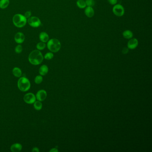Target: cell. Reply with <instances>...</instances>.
Instances as JSON below:
<instances>
[{
  "label": "cell",
  "mask_w": 152,
  "mask_h": 152,
  "mask_svg": "<svg viewBox=\"0 0 152 152\" xmlns=\"http://www.w3.org/2000/svg\"><path fill=\"white\" fill-rule=\"evenodd\" d=\"M34 108L36 110H40L42 109V103L40 101H35L33 103Z\"/></svg>",
  "instance_id": "d6986e66"
},
{
  "label": "cell",
  "mask_w": 152,
  "mask_h": 152,
  "mask_svg": "<svg viewBox=\"0 0 152 152\" xmlns=\"http://www.w3.org/2000/svg\"><path fill=\"white\" fill-rule=\"evenodd\" d=\"M43 80V78L41 75H38L35 77V82L37 84H40Z\"/></svg>",
  "instance_id": "44dd1931"
},
{
  "label": "cell",
  "mask_w": 152,
  "mask_h": 152,
  "mask_svg": "<svg viewBox=\"0 0 152 152\" xmlns=\"http://www.w3.org/2000/svg\"><path fill=\"white\" fill-rule=\"evenodd\" d=\"M129 52V49L128 47H124L123 48L122 52L123 54H127Z\"/></svg>",
  "instance_id": "4316f807"
},
{
  "label": "cell",
  "mask_w": 152,
  "mask_h": 152,
  "mask_svg": "<svg viewBox=\"0 0 152 152\" xmlns=\"http://www.w3.org/2000/svg\"><path fill=\"white\" fill-rule=\"evenodd\" d=\"M39 39L41 42H46L49 40V37L47 33L45 32H42L39 35Z\"/></svg>",
  "instance_id": "4fadbf2b"
},
{
  "label": "cell",
  "mask_w": 152,
  "mask_h": 152,
  "mask_svg": "<svg viewBox=\"0 0 152 152\" xmlns=\"http://www.w3.org/2000/svg\"><path fill=\"white\" fill-rule=\"evenodd\" d=\"M54 57V54L52 52H49L46 54L44 56V58L47 60H50L53 59Z\"/></svg>",
  "instance_id": "603a6c76"
},
{
  "label": "cell",
  "mask_w": 152,
  "mask_h": 152,
  "mask_svg": "<svg viewBox=\"0 0 152 152\" xmlns=\"http://www.w3.org/2000/svg\"><path fill=\"white\" fill-rule=\"evenodd\" d=\"M42 54L39 50H34L30 53L28 59L31 64L33 65H38L41 64L43 60Z\"/></svg>",
  "instance_id": "6da1fadb"
},
{
  "label": "cell",
  "mask_w": 152,
  "mask_h": 152,
  "mask_svg": "<svg viewBox=\"0 0 152 152\" xmlns=\"http://www.w3.org/2000/svg\"><path fill=\"white\" fill-rule=\"evenodd\" d=\"M13 22L15 26L17 27L22 28L26 26L27 19L23 15L21 14H16L13 17Z\"/></svg>",
  "instance_id": "3957f363"
},
{
  "label": "cell",
  "mask_w": 152,
  "mask_h": 152,
  "mask_svg": "<svg viewBox=\"0 0 152 152\" xmlns=\"http://www.w3.org/2000/svg\"><path fill=\"white\" fill-rule=\"evenodd\" d=\"M25 39V36L24 34L21 32H18L15 35L14 40L15 42L19 44H21L24 42Z\"/></svg>",
  "instance_id": "30bf717a"
},
{
  "label": "cell",
  "mask_w": 152,
  "mask_h": 152,
  "mask_svg": "<svg viewBox=\"0 0 152 152\" xmlns=\"http://www.w3.org/2000/svg\"><path fill=\"white\" fill-rule=\"evenodd\" d=\"M108 1L112 5H115L117 3V0H108Z\"/></svg>",
  "instance_id": "484cf974"
},
{
  "label": "cell",
  "mask_w": 152,
  "mask_h": 152,
  "mask_svg": "<svg viewBox=\"0 0 152 152\" xmlns=\"http://www.w3.org/2000/svg\"><path fill=\"white\" fill-rule=\"evenodd\" d=\"M48 72V67L46 65H43L41 66L39 70V73L41 75H46L47 74Z\"/></svg>",
  "instance_id": "9a60e30c"
},
{
  "label": "cell",
  "mask_w": 152,
  "mask_h": 152,
  "mask_svg": "<svg viewBox=\"0 0 152 152\" xmlns=\"http://www.w3.org/2000/svg\"><path fill=\"white\" fill-rule=\"evenodd\" d=\"M31 15V12L29 11H28L27 12H26V13H25L24 16L26 17V19H29V18L30 17Z\"/></svg>",
  "instance_id": "d4e9b609"
},
{
  "label": "cell",
  "mask_w": 152,
  "mask_h": 152,
  "mask_svg": "<svg viewBox=\"0 0 152 152\" xmlns=\"http://www.w3.org/2000/svg\"><path fill=\"white\" fill-rule=\"evenodd\" d=\"M84 13L87 16H88L89 18H91L94 15L95 12L93 8L87 6V7L85 8Z\"/></svg>",
  "instance_id": "8fae6325"
},
{
  "label": "cell",
  "mask_w": 152,
  "mask_h": 152,
  "mask_svg": "<svg viewBox=\"0 0 152 152\" xmlns=\"http://www.w3.org/2000/svg\"><path fill=\"white\" fill-rule=\"evenodd\" d=\"M122 35L124 38L127 39H132L133 36V33L130 30H126L124 31Z\"/></svg>",
  "instance_id": "5bb4252c"
},
{
  "label": "cell",
  "mask_w": 152,
  "mask_h": 152,
  "mask_svg": "<svg viewBox=\"0 0 152 152\" xmlns=\"http://www.w3.org/2000/svg\"><path fill=\"white\" fill-rule=\"evenodd\" d=\"M29 26L33 27H38L41 24V21L36 16H31L28 19L27 21Z\"/></svg>",
  "instance_id": "8992f818"
},
{
  "label": "cell",
  "mask_w": 152,
  "mask_h": 152,
  "mask_svg": "<svg viewBox=\"0 0 152 152\" xmlns=\"http://www.w3.org/2000/svg\"><path fill=\"white\" fill-rule=\"evenodd\" d=\"M112 11L114 14L117 16H122L125 14V9L123 6L120 4H115L114 5Z\"/></svg>",
  "instance_id": "5b68a950"
},
{
  "label": "cell",
  "mask_w": 152,
  "mask_h": 152,
  "mask_svg": "<svg viewBox=\"0 0 152 152\" xmlns=\"http://www.w3.org/2000/svg\"><path fill=\"white\" fill-rule=\"evenodd\" d=\"M22 145L19 143H15L13 144L11 147L10 149L12 152H19L22 149Z\"/></svg>",
  "instance_id": "7c38bea8"
},
{
  "label": "cell",
  "mask_w": 152,
  "mask_h": 152,
  "mask_svg": "<svg viewBox=\"0 0 152 152\" xmlns=\"http://www.w3.org/2000/svg\"><path fill=\"white\" fill-rule=\"evenodd\" d=\"M32 151L33 152H39V150L37 147H35V148H33Z\"/></svg>",
  "instance_id": "83f0119b"
},
{
  "label": "cell",
  "mask_w": 152,
  "mask_h": 152,
  "mask_svg": "<svg viewBox=\"0 0 152 152\" xmlns=\"http://www.w3.org/2000/svg\"><path fill=\"white\" fill-rule=\"evenodd\" d=\"M15 51L16 53L20 54L22 52V47L21 45H18L15 48Z\"/></svg>",
  "instance_id": "cb8c5ba5"
},
{
  "label": "cell",
  "mask_w": 152,
  "mask_h": 152,
  "mask_svg": "<svg viewBox=\"0 0 152 152\" xmlns=\"http://www.w3.org/2000/svg\"><path fill=\"white\" fill-rule=\"evenodd\" d=\"M13 74L15 77H20L22 75V72L20 68L15 67L13 70Z\"/></svg>",
  "instance_id": "e0dca14e"
},
{
  "label": "cell",
  "mask_w": 152,
  "mask_h": 152,
  "mask_svg": "<svg viewBox=\"0 0 152 152\" xmlns=\"http://www.w3.org/2000/svg\"><path fill=\"white\" fill-rule=\"evenodd\" d=\"M47 97V93L46 91L40 90L39 91L36 95V99L40 101L44 100Z\"/></svg>",
  "instance_id": "9c48e42d"
},
{
  "label": "cell",
  "mask_w": 152,
  "mask_h": 152,
  "mask_svg": "<svg viewBox=\"0 0 152 152\" xmlns=\"http://www.w3.org/2000/svg\"><path fill=\"white\" fill-rule=\"evenodd\" d=\"M18 87L21 91L26 92L30 89V82L29 80L26 77H21L18 82Z\"/></svg>",
  "instance_id": "277c9868"
},
{
  "label": "cell",
  "mask_w": 152,
  "mask_h": 152,
  "mask_svg": "<svg viewBox=\"0 0 152 152\" xmlns=\"http://www.w3.org/2000/svg\"><path fill=\"white\" fill-rule=\"evenodd\" d=\"M46 45L45 42H39L38 44H37L36 47L39 50H43L44 49L45 47H46Z\"/></svg>",
  "instance_id": "ffe728a7"
},
{
  "label": "cell",
  "mask_w": 152,
  "mask_h": 152,
  "mask_svg": "<svg viewBox=\"0 0 152 152\" xmlns=\"http://www.w3.org/2000/svg\"><path fill=\"white\" fill-rule=\"evenodd\" d=\"M9 4V0H0V8L4 9L7 7Z\"/></svg>",
  "instance_id": "2e32d148"
},
{
  "label": "cell",
  "mask_w": 152,
  "mask_h": 152,
  "mask_svg": "<svg viewBox=\"0 0 152 152\" xmlns=\"http://www.w3.org/2000/svg\"><path fill=\"white\" fill-rule=\"evenodd\" d=\"M76 5L80 9H84L87 6L86 2L84 0H78L76 2Z\"/></svg>",
  "instance_id": "ac0fdd59"
},
{
  "label": "cell",
  "mask_w": 152,
  "mask_h": 152,
  "mask_svg": "<svg viewBox=\"0 0 152 152\" xmlns=\"http://www.w3.org/2000/svg\"><path fill=\"white\" fill-rule=\"evenodd\" d=\"M85 2L86 6L88 7H92L95 5V1L94 0H85Z\"/></svg>",
  "instance_id": "7402d4cb"
},
{
  "label": "cell",
  "mask_w": 152,
  "mask_h": 152,
  "mask_svg": "<svg viewBox=\"0 0 152 152\" xmlns=\"http://www.w3.org/2000/svg\"><path fill=\"white\" fill-rule=\"evenodd\" d=\"M47 46L50 52L56 53L60 49L61 44L60 42L58 39H52L48 42Z\"/></svg>",
  "instance_id": "7a4b0ae2"
},
{
  "label": "cell",
  "mask_w": 152,
  "mask_h": 152,
  "mask_svg": "<svg viewBox=\"0 0 152 152\" xmlns=\"http://www.w3.org/2000/svg\"><path fill=\"white\" fill-rule=\"evenodd\" d=\"M50 152H58V150L56 148H52L51 150H50L49 151Z\"/></svg>",
  "instance_id": "f1b7e54d"
},
{
  "label": "cell",
  "mask_w": 152,
  "mask_h": 152,
  "mask_svg": "<svg viewBox=\"0 0 152 152\" xmlns=\"http://www.w3.org/2000/svg\"><path fill=\"white\" fill-rule=\"evenodd\" d=\"M138 41L136 38L130 39L127 44L128 48L129 49H133L138 47Z\"/></svg>",
  "instance_id": "ba28073f"
},
{
  "label": "cell",
  "mask_w": 152,
  "mask_h": 152,
  "mask_svg": "<svg viewBox=\"0 0 152 152\" xmlns=\"http://www.w3.org/2000/svg\"><path fill=\"white\" fill-rule=\"evenodd\" d=\"M23 99L26 103L28 104H32L35 103L36 98V96L32 93H28L24 95Z\"/></svg>",
  "instance_id": "52a82bcc"
}]
</instances>
